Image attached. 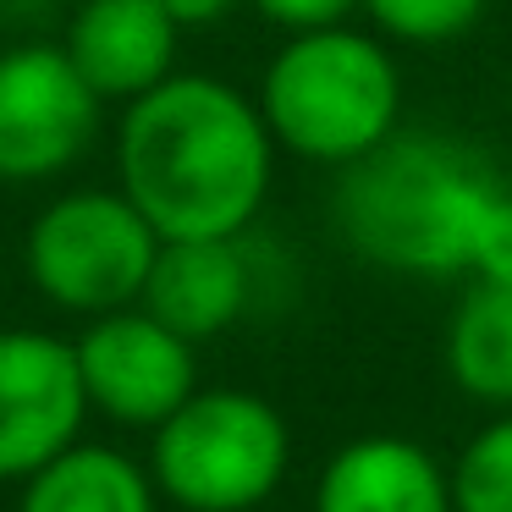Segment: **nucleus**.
<instances>
[{"label": "nucleus", "mask_w": 512, "mask_h": 512, "mask_svg": "<svg viewBox=\"0 0 512 512\" xmlns=\"http://www.w3.org/2000/svg\"><path fill=\"white\" fill-rule=\"evenodd\" d=\"M78 375L89 408L122 430H160L199 391V353L188 336L160 325L144 303L94 314L78 336Z\"/></svg>", "instance_id": "7"}, {"label": "nucleus", "mask_w": 512, "mask_h": 512, "mask_svg": "<svg viewBox=\"0 0 512 512\" xmlns=\"http://www.w3.org/2000/svg\"><path fill=\"white\" fill-rule=\"evenodd\" d=\"M160 232L122 188H78L34 215L23 243L28 281L67 314L133 309L149 287Z\"/></svg>", "instance_id": "5"}, {"label": "nucleus", "mask_w": 512, "mask_h": 512, "mask_svg": "<svg viewBox=\"0 0 512 512\" xmlns=\"http://www.w3.org/2000/svg\"><path fill=\"white\" fill-rule=\"evenodd\" d=\"M100 105L61 45L0 50V182L72 171L100 133Z\"/></svg>", "instance_id": "6"}, {"label": "nucleus", "mask_w": 512, "mask_h": 512, "mask_svg": "<svg viewBox=\"0 0 512 512\" xmlns=\"http://www.w3.org/2000/svg\"><path fill=\"white\" fill-rule=\"evenodd\" d=\"M507 89H512V72H507Z\"/></svg>", "instance_id": "19"}, {"label": "nucleus", "mask_w": 512, "mask_h": 512, "mask_svg": "<svg viewBox=\"0 0 512 512\" xmlns=\"http://www.w3.org/2000/svg\"><path fill=\"white\" fill-rule=\"evenodd\" d=\"M490 0H358V12L375 17V28L402 45H446L463 39L485 17Z\"/></svg>", "instance_id": "15"}, {"label": "nucleus", "mask_w": 512, "mask_h": 512, "mask_svg": "<svg viewBox=\"0 0 512 512\" xmlns=\"http://www.w3.org/2000/svg\"><path fill=\"white\" fill-rule=\"evenodd\" d=\"M248 298H254V270H248L243 237H188V243H160L138 303L199 347L232 331L248 314Z\"/></svg>", "instance_id": "10"}, {"label": "nucleus", "mask_w": 512, "mask_h": 512, "mask_svg": "<svg viewBox=\"0 0 512 512\" xmlns=\"http://www.w3.org/2000/svg\"><path fill=\"white\" fill-rule=\"evenodd\" d=\"M182 28L160 12L155 0H83L67 23V61L83 72L100 100H127L160 89L177 67Z\"/></svg>", "instance_id": "9"}, {"label": "nucleus", "mask_w": 512, "mask_h": 512, "mask_svg": "<svg viewBox=\"0 0 512 512\" xmlns=\"http://www.w3.org/2000/svg\"><path fill=\"white\" fill-rule=\"evenodd\" d=\"M149 435L155 490L182 512H254L292 463V430L276 402L237 386H199Z\"/></svg>", "instance_id": "4"}, {"label": "nucleus", "mask_w": 512, "mask_h": 512, "mask_svg": "<svg viewBox=\"0 0 512 512\" xmlns=\"http://www.w3.org/2000/svg\"><path fill=\"white\" fill-rule=\"evenodd\" d=\"M501 182L463 144L435 133H391L342 166L336 226L358 259L397 276H468V248Z\"/></svg>", "instance_id": "2"}, {"label": "nucleus", "mask_w": 512, "mask_h": 512, "mask_svg": "<svg viewBox=\"0 0 512 512\" xmlns=\"http://www.w3.org/2000/svg\"><path fill=\"white\" fill-rule=\"evenodd\" d=\"M160 490L144 463L100 441H78L23 479L17 512H155Z\"/></svg>", "instance_id": "12"}, {"label": "nucleus", "mask_w": 512, "mask_h": 512, "mask_svg": "<svg viewBox=\"0 0 512 512\" xmlns=\"http://www.w3.org/2000/svg\"><path fill=\"white\" fill-rule=\"evenodd\" d=\"M446 375L474 402L512 413V287L468 281L446 325Z\"/></svg>", "instance_id": "13"}, {"label": "nucleus", "mask_w": 512, "mask_h": 512, "mask_svg": "<svg viewBox=\"0 0 512 512\" xmlns=\"http://www.w3.org/2000/svg\"><path fill=\"white\" fill-rule=\"evenodd\" d=\"M270 166L276 138L259 100L204 72H171L138 94L116 133V182L160 243L243 237L265 210Z\"/></svg>", "instance_id": "1"}, {"label": "nucleus", "mask_w": 512, "mask_h": 512, "mask_svg": "<svg viewBox=\"0 0 512 512\" xmlns=\"http://www.w3.org/2000/svg\"><path fill=\"white\" fill-rule=\"evenodd\" d=\"M155 6L177 28H210V23H221V17L232 12L237 0H155Z\"/></svg>", "instance_id": "18"}, {"label": "nucleus", "mask_w": 512, "mask_h": 512, "mask_svg": "<svg viewBox=\"0 0 512 512\" xmlns=\"http://www.w3.org/2000/svg\"><path fill=\"white\" fill-rule=\"evenodd\" d=\"M265 23L287 28V34H314V28H336L358 12V0H248Z\"/></svg>", "instance_id": "17"}, {"label": "nucleus", "mask_w": 512, "mask_h": 512, "mask_svg": "<svg viewBox=\"0 0 512 512\" xmlns=\"http://www.w3.org/2000/svg\"><path fill=\"white\" fill-rule=\"evenodd\" d=\"M270 138L314 166H353L397 133L402 72L375 34L336 23L292 34L259 83Z\"/></svg>", "instance_id": "3"}, {"label": "nucleus", "mask_w": 512, "mask_h": 512, "mask_svg": "<svg viewBox=\"0 0 512 512\" xmlns=\"http://www.w3.org/2000/svg\"><path fill=\"white\" fill-rule=\"evenodd\" d=\"M468 281H501L512 287V193L496 188L474 226V248H468Z\"/></svg>", "instance_id": "16"}, {"label": "nucleus", "mask_w": 512, "mask_h": 512, "mask_svg": "<svg viewBox=\"0 0 512 512\" xmlns=\"http://www.w3.org/2000/svg\"><path fill=\"white\" fill-rule=\"evenodd\" d=\"M314 512H452V468L408 435H364L320 468Z\"/></svg>", "instance_id": "11"}, {"label": "nucleus", "mask_w": 512, "mask_h": 512, "mask_svg": "<svg viewBox=\"0 0 512 512\" xmlns=\"http://www.w3.org/2000/svg\"><path fill=\"white\" fill-rule=\"evenodd\" d=\"M452 512H512V413L490 419L457 452Z\"/></svg>", "instance_id": "14"}, {"label": "nucleus", "mask_w": 512, "mask_h": 512, "mask_svg": "<svg viewBox=\"0 0 512 512\" xmlns=\"http://www.w3.org/2000/svg\"><path fill=\"white\" fill-rule=\"evenodd\" d=\"M89 391L78 375V347L50 331H0V479L28 474L83 441Z\"/></svg>", "instance_id": "8"}]
</instances>
